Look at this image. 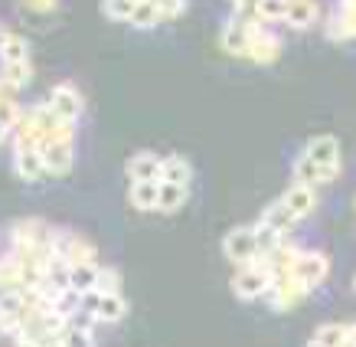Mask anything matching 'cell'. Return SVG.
Wrapping results in <instances>:
<instances>
[{
    "instance_id": "cell-1",
    "label": "cell",
    "mask_w": 356,
    "mask_h": 347,
    "mask_svg": "<svg viewBox=\"0 0 356 347\" xmlns=\"http://www.w3.org/2000/svg\"><path fill=\"white\" fill-rule=\"evenodd\" d=\"M271 285H275L271 272L255 259V262H248V265H242V269L236 272V279H232V292H236L238 298H245V302H255V298H261V295L271 292Z\"/></svg>"
},
{
    "instance_id": "cell-2",
    "label": "cell",
    "mask_w": 356,
    "mask_h": 347,
    "mask_svg": "<svg viewBox=\"0 0 356 347\" xmlns=\"http://www.w3.org/2000/svg\"><path fill=\"white\" fill-rule=\"evenodd\" d=\"M222 252H226V259L236 262V265H248V262H255L261 256L255 226H236L226 239H222Z\"/></svg>"
},
{
    "instance_id": "cell-3",
    "label": "cell",
    "mask_w": 356,
    "mask_h": 347,
    "mask_svg": "<svg viewBox=\"0 0 356 347\" xmlns=\"http://www.w3.org/2000/svg\"><path fill=\"white\" fill-rule=\"evenodd\" d=\"M327 272H330V262H327L324 252H301V256L294 259L288 275H291L298 285H304L307 292H314V288L327 279Z\"/></svg>"
},
{
    "instance_id": "cell-4",
    "label": "cell",
    "mask_w": 356,
    "mask_h": 347,
    "mask_svg": "<svg viewBox=\"0 0 356 347\" xmlns=\"http://www.w3.org/2000/svg\"><path fill=\"white\" fill-rule=\"evenodd\" d=\"M304 154H307V157L321 167V184L334 180L337 174H340V144H337V138H330V134L314 138V141L307 144V151H304Z\"/></svg>"
},
{
    "instance_id": "cell-5",
    "label": "cell",
    "mask_w": 356,
    "mask_h": 347,
    "mask_svg": "<svg viewBox=\"0 0 356 347\" xmlns=\"http://www.w3.org/2000/svg\"><path fill=\"white\" fill-rule=\"evenodd\" d=\"M46 105L56 111V118L72 121V125H76V118L82 115V95H79L72 86H65V82L49 92V102H46Z\"/></svg>"
},
{
    "instance_id": "cell-6",
    "label": "cell",
    "mask_w": 356,
    "mask_h": 347,
    "mask_svg": "<svg viewBox=\"0 0 356 347\" xmlns=\"http://www.w3.org/2000/svg\"><path fill=\"white\" fill-rule=\"evenodd\" d=\"M307 288L304 285H298L291 279V275H281V279H275V285H271V292H268V302L275 311H288L291 304H298L301 298H307Z\"/></svg>"
},
{
    "instance_id": "cell-7",
    "label": "cell",
    "mask_w": 356,
    "mask_h": 347,
    "mask_svg": "<svg viewBox=\"0 0 356 347\" xmlns=\"http://www.w3.org/2000/svg\"><path fill=\"white\" fill-rule=\"evenodd\" d=\"M13 171H17V177H20V180H30V184L43 180V177H46V164H43L40 148H17V151H13Z\"/></svg>"
},
{
    "instance_id": "cell-8",
    "label": "cell",
    "mask_w": 356,
    "mask_h": 347,
    "mask_svg": "<svg viewBox=\"0 0 356 347\" xmlns=\"http://www.w3.org/2000/svg\"><path fill=\"white\" fill-rule=\"evenodd\" d=\"M40 154H43L46 174L63 177V174L72 171V141H46L40 148Z\"/></svg>"
},
{
    "instance_id": "cell-9",
    "label": "cell",
    "mask_w": 356,
    "mask_h": 347,
    "mask_svg": "<svg viewBox=\"0 0 356 347\" xmlns=\"http://www.w3.org/2000/svg\"><path fill=\"white\" fill-rule=\"evenodd\" d=\"M128 177H131V184H144V180H161V171H163V161L157 157V154H134L128 161Z\"/></svg>"
},
{
    "instance_id": "cell-10",
    "label": "cell",
    "mask_w": 356,
    "mask_h": 347,
    "mask_svg": "<svg viewBox=\"0 0 356 347\" xmlns=\"http://www.w3.org/2000/svg\"><path fill=\"white\" fill-rule=\"evenodd\" d=\"M222 49H229L232 56H248V20L245 13H236L222 30Z\"/></svg>"
},
{
    "instance_id": "cell-11",
    "label": "cell",
    "mask_w": 356,
    "mask_h": 347,
    "mask_svg": "<svg viewBox=\"0 0 356 347\" xmlns=\"http://www.w3.org/2000/svg\"><path fill=\"white\" fill-rule=\"evenodd\" d=\"M281 203L288 206L298 219H304V217H311V213H314V206H317V194H314V187L294 184L288 194L281 196Z\"/></svg>"
},
{
    "instance_id": "cell-12",
    "label": "cell",
    "mask_w": 356,
    "mask_h": 347,
    "mask_svg": "<svg viewBox=\"0 0 356 347\" xmlns=\"http://www.w3.org/2000/svg\"><path fill=\"white\" fill-rule=\"evenodd\" d=\"M317 3L314 0H288V13H284V20H288V26H294V30H307V26H314L317 23Z\"/></svg>"
},
{
    "instance_id": "cell-13",
    "label": "cell",
    "mask_w": 356,
    "mask_h": 347,
    "mask_svg": "<svg viewBox=\"0 0 356 347\" xmlns=\"http://www.w3.org/2000/svg\"><path fill=\"white\" fill-rule=\"evenodd\" d=\"M95 282H98V262H79L69 269V288L79 295H88L95 292Z\"/></svg>"
},
{
    "instance_id": "cell-14",
    "label": "cell",
    "mask_w": 356,
    "mask_h": 347,
    "mask_svg": "<svg viewBox=\"0 0 356 347\" xmlns=\"http://www.w3.org/2000/svg\"><path fill=\"white\" fill-rule=\"evenodd\" d=\"M259 223H261V226H268V229H275V233H281V236H284V233H288V229H291L294 223H298V217H294L291 210H288V206H284V203L278 200V203H271L268 210L261 213Z\"/></svg>"
},
{
    "instance_id": "cell-15",
    "label": "cell",
    "mask_w": 356,
    "mask_h": 347,
    "mask_svg": "<svg viewBox=\"0 0 356 347\" xmlns=\"http://www.w3.org/2000/svg\"><path fill=\"white\" fill-rule=\"evenodd\" d=\"M157 194H161V180H144V184H131V206L134 210H157Z\"/></svg>"
},
{
    "instance_id": "cell-16",
    "label": "cell",
    "mask_w": 356,
    "mask_h": 347,
    "mask_svg": "<svg viewBox=\"0 0 356 347\" xmlns=\"http://www.w3.org/2000/svg\"><path fill=\"white\" fill-rule=\"evenodd\" d=\"M0 59H3V63H30L26 40H23V36H13V33H0Z\"/></svg>"
},
{
    "instance_id": "cell-17",
    "label": "cell",
    "mask_w": 356,
    "mask_h": 347,
    "mask_svg": "<svg viewBox=\"0 0 356 347\" xmlns=\"http://www.w3.org/2000/svg\"><path fill=\"white\" fill-rule=\"evenodd\" d=\"M186 187L180 184H167V180H161V194H157V210H163V213H177L180 206L186 203Z\"/></svg>"
},
{
    "instance_id": "cell-18",
    "label": "cell",
    "mask_w": 356,
    "mask_h": 347,
    "mask_svg": "<svg viewBox=\"0 0 356 347\" xmlns=\"http://www.w3.org/2000/svg\"><path fill=\"white\" fill-rule=\"evenodd\" d=\"M190 177H193V167H190V161H184V157H167V161H163L161 180L186 187V184H190Z\"/></svg>"
},
{
    "instance_id": "cell-19",
    "label": "cell",
    "mask_w": 356,
    "mask_h": 347,
    "mask_svg": "<svg viewBox=\"0 0 356 347\" xmlns=\"http://www.w3.org/2000/svg\"><path fill=\"white\" fill-rule=\"evenodd\" d=\"M124 311H128V304H124V298L121 295H102V304H98V321H105V325H115V321H121L124 318Z\"/></svg>"
},
{
    "instance_id": "cell-20",
    "label": "cell",
    "mask_w": 356,
    "mask_h": 347,
    "mask_svg": "<svg viewBox=\"0 0 356 347\" xmlns=\"http://www.w3.org/2000/svg\"><path fill=\"white\" fill-rule=\"evenodd\" d=\"M33 79V65L30 63H3V72H0V82L10 88H23Z\"/></svg>"
},
{
    "instance_id": "cell-21",
    "label": "cell",
    "mask_w": 356,
    "mask_h": 347,
    "mask_svg": "<svg viewBox=\"0 0 356 347\" xmlns=\"http://www.w3.org/2000/svg\"><path fill=\"white\" fill-rule=\"evenodd\" d=\"M161 20H163L161 10H157V3H151V0H140L138 7H134V13H131V26H138V30H151Z\"/></svg>"
},
{
    "instance_id": "cell-22",
    "label": "cell",
    "mask_w": 356,
    "mask_h": 347,
    "mask_svg": "<svg viewBox=\"0 0 356 347\" xmlns=\"http://www.w3.org/2000/svg\"><path fill=\"white\" fill-rule=\"evenodd\" d=\"M291 171H294V180H298V184H304V187L321 184V167H317L307 154H301V157L291 164Z\"/></svg>"
},
{
    "instance_id": "cell-23",
    "label": "cell",
    "mask_w": 356,
    "mask_h": 347,
    "mask_svg": "<svg viewBox=\"0 0 356 347\" xmlns=\"http://www.w3.org/2000/svg\"><path fill=\"white\" fill-rule=\"evenodd\" d=\"M314 341L324 347H346V325H321L314 331Z\"/></svg>"
},
{
    "instance_id": "cell-24",
    "label": "cell",
    "mask_w": 356,
    "mask_h": 347,
    "mask_svg": "<svg viewBox=\"0 0 356 347\" xmlns=\"http://www.w3.org/2000/svg\"><path fill=\"white\" fill-rule=\"evenodd\" d=\"M284 13H288V0H259V7H255V17L261 23L284 20Z\"/></svg>"
},
{
    "instance_id": "cell-25",
    "label": "cell",
    "mask_w": 356,
    "mask_h": 347,
    "mask_svg": "<svg viewBox=\"0 0 356 347\" xmlns=\"http://www.w3.org/2000/svg\"><path fill=\"white\" fill-rule=\"evenodd\" d=\"M138 3L140 0H102V10H105V17H111V20H131V13H134Z\"/></svg>"
},
{
    "instance_id": "cell-26",
    "label": "cell",
    "mask_w": 356,
    "mask_h": 347,
    "mask_svg": "<svg viewBox=\"0 0 356 347\" xmlns=\"http://www.w3.org/2000/svg\"><path fill=\"white\" fill-rule=\"evenodd\" d=\"M59 341H63L65 347H95V337H92L88 327H72V325H65Z\"/></svg>"
},
{
    "instance_id": "cell-27",
    "label": "cell",
    "mask_w": 356,
    "mask_h": 347,
    "mask_svg": "<svg viewBox=\"0 0 356 347\" xmlns=\"http://www.w3.org/2000/svg\"><path fill=\"white\" fill-rule=\"evenodd\" d=\"M118 285H121V275L115 269H105V265H98V282L95 288L102 295H118Z\"/></svg>"
},
{
    "instance_id": "cell-28",
    "label": "cell",
    "mask_w": 356,
    "mask_h": 347,
    "mask_svg": "<svg viewBox=\"0 0 356 347\" xmlns=\"http://www.w3.org/2000/svg\"><path fill=\"white\" fill-rule=\"evenodd\" d=\"M154 3H157L161 17H180L186 7V0H154Z\"/></svg>"
},
{
    "instance_id": "cell-29",
    "label": "cell",
    "mask_w": 356,
    "mask_h": 347,
    "mask_svg": "<svg viewBox=\"0 0 356 347\" xmlns=\"http://www.w3.org/2000/svg\"><path fill=\"white\" fill-rule=\"evenodd\" d=\"M23 7L26 10H53L56 0H23Z\"/></svg>"
},
{
    "instance_id": "cell-30",
    "label": "cell",
    "mask_w": 356,
    "mask_h": 347,
    "mask_svg": "<svg viewBox=\"0 0 356 347\" xmlns=\"http://www.w3.org/2000/svg\"><path fill=\"white\" fill-rule=\"evenodd\" d=\"M232 3L238 13H255V7H259V0H232Z\"/></svg>"
},
{
    "instance_id": "cell-31",
    "label": "cell",
    "mask_w": 356,
    "mask_h": 347,
    "mask_svg": "<svg viewBox=\"0 0 356 347\" xmlns=\"http://www.w3.org/2000/svg\"><path fill=\"white\" fill-rule=\"evenodd\" d=\"M7 134H10V128H3V125H0V144L7 141Z\"/></svg>"
},
{
    "instance_id": "cell-32",
    "label": "cell",
    "mask_w": 356,
    "mask_h": 347,
    "mask_svg": "<svg viewBox=\"0 0 356 347\" xmlns=\"http://www.w3.org/2000/svg\"><path fill=\"white\" fill-rule=\"evenodd\" d=\"M13 347H36V344H30V341H17Z\"/></svg>"
},
{
    "instance_id": "cell-33",
    "label": "cell",
    "mask_w": 356,
    "mask_h": 347,
    "mask_svg": "<svg viewBox=\"0 0 356 347\" xmlns=\"http://www.w3.org/2000/svg\"><path fill=\"white\" fill-rule=\"evenodd\" d=\"M304 347H324V344H317V341H314V337H311V341H307V344H304Z\"/></svg>"
},
{
    "instance_id": "cell-34",
    "label": "cell",
    "mask_w": 356,
    "mask_h": 347,
    "mask_svg": "<svg viewBox=\"0 0 356 347\" xmlns=\"http://www.w3.org/2000/svg\"><path fill=\"white\" fill-rule=\"evenodd\" d=\"M49 347H65V344H63V341H59V344H49Z\"/></svg>"
},
{
    "instance_id": "cell-35",
    "label": "cell",
    "mask_w": 356,
    "mask_h": 347,
    "mask_svg": "<svg viewBox=\"0 0 356 347\" xmlns=\"http://www.w3.org/2000/svg\"><path fill=\"white\" fill-rule=\"evenodd\" d=\"M353 288H356V282H353Z\"/></svg>"
},
{
    "instance_id": "cell-36",
    "label": "cell",
    "mask_w": 356,
    "mask_h": 347,
    "mask_svg": "<svg viewBox=\"0 0 356 347\" xmlns=\"http://www.w3.org/2000/svg\"><path fill=\"white\" fill-rule=\"evenodd\" d=\"M151 3H154V0H151Z\"/></svg>"
},
{
    "instance_id": "cell-37",
    "label": "cell",
    "mask_w": 356,
    "mask_h": 347,
    "mask_svg": "<svg viewBox=\"0 0 356 347\" xmlns=\"http://www.w3.org/2000/svg\"><path fill=\"white\" fill-rule=\"evenodd\" d=\"M353 206H356V203H353Z\"/></svg>"
}]
</instances>
